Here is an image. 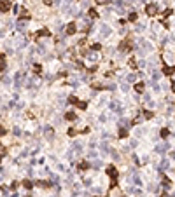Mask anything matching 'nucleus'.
Returning a JSON list of instances; mask_svg holds the SVG:
<instances>
[{
    "mask_svg": "<svg viewBox=\"0 0 175 197\" xmlns=\"http://www.w3.org/2000/svg\"><path fill=\"white\" fill-rule=\"evenodd\" d=\"M145 14H147V16H156V14H158V5L156 4L145 5Z\"/></svg>",
    "mask_w": 175,
    "mask_h": 197,
    "instance_id": "1",
    "label": "nucleus"
},
{
    "mask_svg": "<svg viewBox=\"0 0 175 197\" xmlns=\"http://www.w3.org/2000/svg\"><path fill=\"white\" fill-rule=\"evenodd\" d=\"M105 173L109 174V176H112V180H116V176H117V171H116L114 166H109L107 169H105Z\"/></svg>",
    "mask_w": 175,
    "mask_h": 197,
    "instance_id": "2",
    "label": "nucleus"
},
{
    "mask_svg": "<svg viewBox=\"0 0 175 197\" xmlns=\"http://www.w3.org/2000/svg\"><path fill=\"white\" fill-rule=\"evenodd\" d=\"M11 7V0H2V4H0V11L2 12H7Z\"/></svg>",
    "mask_w": 175,
    "mask_h": 197,
    "instance_id": "3",
    "label": "nucleus"
},
{
    "mask_svg": "<svg viewBox=\"0 0 175 197\" xmlns=\"http://www.w3.org/2000/svg\"><path fill=\"white\" fill-rule=\"evenodd\" d=\"M75 32H77V25H75V23H70V25L67 26V33H68V35H74Z\"/></svg>",
    "mask_w": 175,
    "mask_h": 197,
    "instance_id": "4",
    "label": "nucleus"
},
{
    "mask_svg": "<svg viewBox=\"0 0 175 197\" xmlns=\"http://www.w3.org/2000/svg\"><path fill=\"white\" fill-rule=\"evenodd\" d=\"M51 32L49 30H39L37 33H35V39H39V37H49Z\"/></svg>",
    "mask_w": 175,
    "mask_h": 197,
    "instance_id": "5",
    "label": "nucleus"
},
{
    "mask_svg": "<svg viewBox=\"0 0 175 197\" xmlns=\"http://www.w3.org/2000/svg\"><path fill=\"white\" fill-rule=\"evenodd\" d=\"M65 119H67V120H75L77 119V113L75 112H67V113H65Z\"/></svg>",
    "mask_w": 175,
    "mask_h": 197,
    "instance_id": "6",
    "label": "nucleus"
},
{
    "mask_svg": "<svg viewBox=\"0 0 175 197\" xmlns=\"http://www.w3.org/2000/svg\"><path fill=\"white\" fill-rule=\"evenodd\" d=\"M144 85H145L144 82H137V84H135V91H137V92H144V91H145Z\"/></svg>",
    "mask_w": 175,
    "mask_h": 197,
    "instance_id": "7",
    "label": "nucleus"
},
{
    "mask_svg": "<svg viewBox=\"0 0 175 197\" xmlns=\"http://www.w3.org/2000/svg\"><path fill=\"white\" fill-rule=\"evenodd\" d=\"M163 72H165V75H172L173 72H175V68H172V66H165Z\"/></svg>",
    "mask_w": 175,
    "mask_h": 197,
    "instance_id": "8",
    "label": "nucleus"
},
{
    "mask_svg": "<svg viewBox=\"0 0 175 197\" xmlns=\"http://www.w3.org/2000/svg\"><path fill=\"white\" fill-rule=\"evenodd\" d=\"M88 16H89L91 19H95V18H98V14H96V11H95V9H89V11H88Z\"/></svg>",
    "mask_w": 175,
    "mask_h": 197,
    "instance_id": "9",
    "label": "nucleus"
},
{
    "mask_svg": "<svg viewBox=\"0 0 175 197\" xmlns=\"http://www.w3.org/2000/svg\"><path fill=\"white\" fill-rule=\"evenodd\" d=\"M79 108H81V110H86V106H88V103H86V101H77V103H75Z\"/></svg>",
    "mask_w": 175,
    "mask_h": 197,
    "instance_id": "10",
    "label": "nucleus"
},
{
    "mask_svg": "<svg viewBox=\"0 0 175 197\" xmlns=\"http://www.w3.org/2000/svg\"><path fill=\"white\" fill-rule=\"evenodd\" d=\"M79 167H81L82 171H86V169H89V164H88V162H84V160H82V162H79Z\"/></svg>",
    "mask_w": 175,
    "mask_h": 197,
    "instance_id": "11",
    "label": "nucleus"
},
{
    "mask_svg": "<svg viewBox=\"0 0 175 197\" xmlns=\"http://www.w3.org/2000/svg\"><path fill=\"white\" fill-rule=\"evenodd\" d=\"M23 187H25V188H32V187H33V183H32L30 180H25V181H23Z\"/></svg>",
    "mask_w": 175,
    "mask_h": 197,
    "instance_id": "12",
    "label": "nucleus"
},
{
    "mask_svg": "<svg viewBox=\"0 0 175 197\" xmlns=\"http://www.w3.org/2000/svg\"><path fill=\"white\" fill-rule=\"evenodd\" d=\"M128 136V131L126 129H119V138H126Z\"/></svg>",
    "mask_w": 175,
    "mask_h": 197,
    "instance_id": "13",
    "label": "nucleus"
},
{
    "mask_svg": "<svg viewBox=\"0 0 175 197\" xmlns=\"http://www.w3.org/2000/svg\"><path fill=\"white\" fill-rule=\"evenodd\" d=\"M128 19H130V21H137V12H130Z\"/></svg>",
    "mask_w": 175,
    "mask_h": 197,
    "instance_id": "14",
    "label": "nucleus"
},
{
    "mask_svg": "<svg viewBox=\"0 0 175 197\" xmlns=\"http://www.w3.org/2000/svg\"><path fill=\"white\" fill-rule=\"evenodd\" d=\"M109 2H110V0H96V4H98V5H107Z\"/></svg>",
    "mask_w": 175,
    "mask_h": 197,
    "instance_id": "15",
    "label": "nucleus"
},
{
    "mask_svg": "<svg viewBox=\"0 0 175 197\" xmlns=\"http://www.w3.org/2000/svg\"><path fill=\"white\" fill-rule=\"evenodd\" d=\"M144 117H145V119H151V117H152V112L145 110V112H144Z\"/></svg>",
    "mask_w": 175,
    "mask_h": 197,
    "instance_id": "16",
    "label": "nucleus"
},
{
    "mask_svg": "<svg viewBox=\"0 0 175 197\" xmlns=\"http://www.w3.org/2000/svg\"><path fill=\"white\" fill-rule=\"evenodd\" d=\"M77 134V131L74 129V127H72V129H68V136H75Z\"/></svg>",
    "mask_w": 175,
    "mask_h": 197,
    "instance_id": "17",
    "label": "nucleus"
},
{
    "mask_svg": "<svg viewBox=\"0 0 175 197\" xmlns=\"http://www.w3.org/2000/svg\"><path fill=\"white\" fill-rule=\"evenodd\" d=\"M33 72H35V73H40V65H35V66H33Z\"/></svg>",
    "mask_w": 175,
    "mask_h": 197,
    "instance_id": "18",
    "label": "nucleus"
},
{
    "mask_svg": "<svg viewBox=\"0 0 175 197\" xmlns=\"http://www.w3.org/2000/svg\"><path fill=\"white\" fill-rule=\"evenodd\" d=\"M68 101H70V103H74V105H75V103H77V98H75V96H70V98H68Z\"/></svg>",
    "mask_w": 175,
    "mask_h": 197,
    "instance_id": "19",
    "label": "nucleus"
},
{
    "mask_svg": "<svg viewBox=\"0 0 175 197\" xmlns=\"http://www.w3.org/2000/svg\"><path fill=\"white\" fill-rule=\"evenodd\" d=\"M161 136H163V138L168 136V129H161Z\"/></svg>",
    "mask_w": 175,
    "mask_h": 197,
    "instance_id": "20",
    "label": "nucleus"
},
{
    "mask_svg": "<svg viewBox=\"0 0 175 197\" xmlns=\"http://www.w3.org/2000/svg\"><path fill=\"white\" fill-rule=\"evenodd\" d=\"M93 49H95V51H100L102 46H100V44H93Z\"/></svg>",
    "mask_w": 175,
    "mask_h": 197,
    "instance_id": "21",
    "label": "nucleus"
},
{
    "mask_svg": "<svg viewBox=\"0 0 175 197\" xmlns=\"http://www.w3.org/2000/svg\"><path fill=\"white\" fill-rule=\"evenodd\" d=\"M135 79H137V75H133V73H131V75H128V80H130V82H133Z\"/></svg>",
    "mask_w": 175,
    "mask_h": 197,
    "instance_id": "22",
    "label": "nucleus"
},
{
    "mask_svg": "<svg viewBox=\"0 0 175 197\" xmlns=\"http://www.w3.org/2000/svg\"><path fill=\"white\" fill-rule=\"evenodd\" d=\"M5 133H7V129H5V127H0V136H4Z\"/></svg>",
    "mask_w": 175,
    "mask_h": 197,
    "instance_id": "23",
    "label": "nucleus"
},
{
    "mask_svg": "<svg viewBox=\"0 0 175 197\" xmlns=\"http://www.w3.org/2000/svg\"><path fill=\"white\" fill-rule=\"evenodd\" d=\"M172 91L175 92V80H172Z\"/></svg>",
    "mask_w": 175,
    "mask_h": 197,
    "instance_id": "24",
    "label": "nucleus"
},
{
    "mask_svg": "<svg viewBox=\"0 0 175 197\" xmlns=\"http://www.w3.org/2000/svg\"><path fill=\"white\" fill-rule=\"evenodd\" d=\"M26 197H32V195H26Z\"/></svg>",
    "mask_w": 175,
    "mask_h": 197,
    "instance_id": "25",
    "label": "nucleus"
},
{
    "mask_svg": "<svg viewBox=\"0 0 175 197\" xmlns=\"http://www.w3.org/2000/svg\"><path fill=\"white\" fill-rule=\"evenodd\" d=\"M0 148H2V145H0Z\"/></svg>",
    "mask_w": 175,
    "mask_h": 197,
    "instance_id": "26",
    "label": "nucleus"
}]
</instances>
